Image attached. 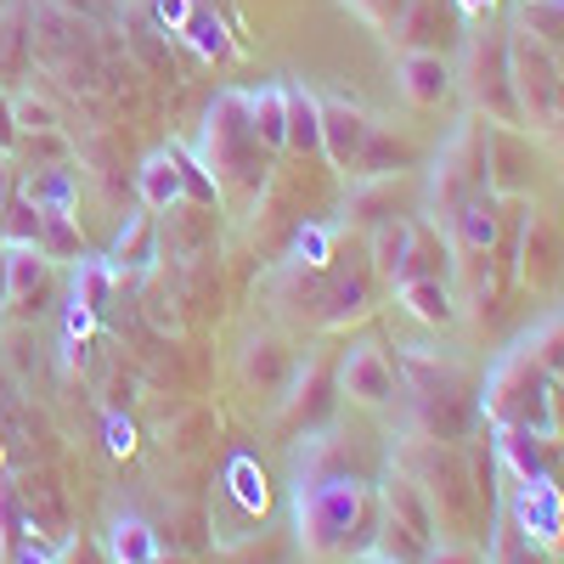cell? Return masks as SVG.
Instances as JSON below:
<instances>
[{
  "instance_id": "obj_1",
  "label": "cell",
  "mask_w": 564,
  "mask_h": 564,
  "mask_svg": "<svg viewBox=\"0 0 564 564\" xmlns=\"http://www.w3.org/2000/svg\"><path fill=\"white\" fill-rule=\"evenodd\" d=\"M486 417L491 423H513V430H531V435H553V390H547V367L520 345L508 350L491 379H486Z\"/></svg>"
},
{
  "instance_id": "obj_2",
  "label": "cell",
  "mask_w": 564,
  "mask_h": 564,
  "mask_svg": "<svg viewBox=\"0 0 564 564\" xmlns=\"http://www.w3.org/2000/svg\"><path fill=\"white\" fill-rule=\"evenodd\" d=\"M294 513H300V536L311 553H334L350 542L356 520H361V486L350 475H316L300 486L294 497Z\"/></svg>"
},
{
  "instance_id": "obj_3",
  "label": "cell",
  "mask_w": 564,
  "mask_h": 564,
  "mask_svg": "<svg viewBox=\"0 0 564 564\" xmlns=\"http://www.w3.org/2000/svg\"><path fill=\"white\" fill-rule=\"evenodd\" d=\"M468 102H475L491 124L513 130V124H525L520 113V97H513V68H508V34L486 29L468 40Z\"/></svg>"
},
{
  "instance_id": "obj_4",
  "label": "cell",
  "mask_w": 564,
  "mask_h": 564,
  "mask_svg": "<svg viewBox=\"0 0 564 564\" xmlns=\"http://www.w3.org/2000/svg\"><path fill=\"white\" fill-rule=\"evenodd\" d=\"M486 186V130L475 124V119H463L457 124V135L441 148V159H435V175H430V204H435V215H457V204H468Z\"/></svg>"
},
{
  "instance_id": "obj_5",
  "label": "cell",
  "mask_w": 564,
  "mask_h": 564,
  "mask_svg": "<svg viewBox=\"0 0 564 564\" xmlns=\"http://www.w3.org/2000/svg\"><path fill=\"white\" fill-rule=\"evenodd\" d=\"M254 124H249V97H238V90H226V97H215L209 119H204V159H209V175L220 181H249L254 175Z\"/></svg>"
},
{
  "instance_id": "obj_6",
  "label": "cell",
  "mask_w": 564,
  "mask_h": 564,
  "mask_svg": "<svg viewBox=\"0 0 564 564\" xmlns=\"http://www.w3.org/2000/svg\"><path fill=\"white\" fill-rule=\"evenodd\" d=\"M508 68H513V97H520L525 124H558L564 79H558V63L547 45L520 29V40H508Z\"/></svg>"
},
{
  "instance_id": "obj_7",
  "label": "cell",
  "mask_w": 564,
  "mask_h": 564,
  "mask_svg": "<svg viewBox=\"0 0 564 564\" xmlns=\"http://www.w3.org/2000/svg\"><path fill=\"white\" fill-rule=\"evenodd\" d=\"M508 513H513V531H520L525 542H536V547H553L564 536V497L547 475L542 480H513Z\"/></svg>"
},
{
  "instance_id": "obj_8",
  "label": "cell",
  "mask_w": 564,
  "mask_h": 564,
  "mask_svg": "<svg viewBox=\"0 0 564 564\" xmlns=\"http://www.w3.org/2000/svg\"><path fill=\"white\" fill-rule=\"evenodd\" d=\"M316 108H322V153L334 159V170H361L367 135H372L367 113L345 97H316Z\"/></svg>"
},
{
  "instance_id": "obj_9",
  "label": "cell",
  "mask_w": 564,
  "mask_h": 564,
  "mask_svg": "<svg viewBox=\"0 0 564 564\" xmlns=\"http://www.w3.org/2000/svg\"><path fill=\"white\" fill-rule=\"evenodd\" d=\"M345 395L350 401H367V406H384V401H395L401 395V384H395V361L379 350V345H356L350 356H345Z\"/></svg>"
},
{
  "instance_id": "obj_10",
  "label": "cell",
  "mask_w": 564,
  "mask_h": 564,
  "mask_svg": "<svg viewBox=\"0 0 564 564\" xmlns=\"http://www.w3.org/2000/svg\"><path fill=\"white\" fill-rule=\"evenodd\" d=\"M395 79H401V97L417 102V108H441L452 97V68H446L441 52H406Z\"/></svg>"
},
{
  "instance_id": "obj_11",
  "label": "cell",
  "mask_w": 564,
  "mask_h": 564,
  "mask_svg": "<svg viewBox=\"0 0 564 564\" xmlns=\"http://www.w3.org/2000/svg\"><path fill=\"white\" fill-rule=\"evenodd\" d=\"M135 193H141V209L170 215L186 198V159L181 153H153L148 164L135 170Z\"/></svg>"
},
{
  "instance_id": "obj_12",
  "label": "cell",
  "mask_w": 564,
  "mask_h": 564,
  "mask_svg": "<svg viewBox=\"0 0 564 564\" xmlns=\"http://www.w3.org/2000/svg\"><path fill=\"white\" fill-rule=\"evenodd\" d=\"M384 502H390V525H395V531H406L417 547H430V542H435V513H430V502H423L417 480L395 475V480L384 486Z\"/></svg>"
},
{
  "instance_id": "obj_13",
  "label": "cell",
  "mask_w": 564,
  "mask_h": 564,
  "mask_svg": "<svg viewBox=\"0 0 564 564\" xmlns=\"http://www.w3.org/2000/svg\"><path fill=\"white\" fill-rule=\"evenodd\" d=\"M113 294H119V265L113 260H102V254H79L74 260V305H85L90 316H108V305H113Z\"/></svg>"
},
{
  "instance_id": "obj_14",
  "label": "cell",
  "mask_w": 564,
  "mask_h": 564,
  "mask_svg": "<svg viewBox=\"0 0 564 564\" xmlns=\"http://www.w3.org/2000/svg\"><path fill=\"white\" fill-rule=\"evenodd\" d=\"M108 260L119 265V276H124V271H148V265L159 260V220H153V209H135V215L119 226Z\"/></svg>"
},
{
  "instance_id": "obj_15",
  "label": "cell",
  "mask_w": 564,
  "mask_h": 564,
  "mask_svg": "<svg viewBox=\"0 0 564 564\" xmlns=\"http://www.w3.org/2000/svg\"><path fill=\"white\" fill-rule=\"evenodd\" d=\"M497 457L513 480H542L547 475V452H542V435L531 430H513V423H497Z\"/></svg>"
},
{
  "instance_id": "obj_16",
  "label": "cell",
  "mask_w": 564,
  "mask_h": 564,
  "mask_svg": "<svg viewBox=\"0 0 564 564\" xmlns=\"http://www.w3.org/2000/svg\"><path fill=\"white\" fill-rule=\"evenodd\" d=\"M249 124L260 148H289V85H265L249 97Z\"/></svg>"
},
{
  "instance_id": "obj_17",
  "label": "cell",
  "mask_w": 564,
  "mask_h": 564,
  "mask_svg": "<svg viewBox=\"0 0 564 564\" xmlns=\"http://www.w3.org/2000/svg\"><path fill=\"white\" fill-rule=\"evenodd\" d=\"M401 289V305L417 316V322H430V327H446V322H457V305H452V289L441 276H406V282H395Z\"/></svg>"
},
{
  "instance_id": "obj_18",
  "label": "cell",
  "mask_w": 564,
  "mask_h": 564,
  "mask_svg": "<svg viewBox=\"0 0 564 564\" xmlns=\"http://www.w3.org/2000/svg\"><path fill=\"white\" fill-rule=\"evenodd\" d=\"M108 553H113V564H153L159 558V531L148 520H135V513H119L113 531H108Z\"/></svg>"
},
{
  "instance_id": "obj_19",
  "label": "cell",
  "mask_w": 564,
  "mask_h": 564,
  "mask_svg": "<svg viewBox=\"0 0 564 564\" xmlns=\"http://www.w3.org/2000/svg\"><path fill=\"white\" fill-rule=\"evenodd\" d=\"M45 276H52V260L40 249H7V300L12 305H29L45 294Z\"/></svg>"
},
{
  "instance_id": "obj_20",
  "label": "cell",
  "mask_w": 564,
  "mask_h": 564,
  "mask_svg": "<svg viewBox=\"0 0 564 564\" xmlns=\"http://www.w3.org/2000/svg\"><path fill=\"white\" fill-rule=\"evenodd\" d=\"M452 238L468 249V254H491V243H497V209L475 193L468 204H457V215H452Z\"/></svg>"
},
{
  "instance_id": "obj_21",
  "label": "cell",
  "mask_w": 564,
  "mask_h": 564,
  "mask_svg": "<svg viewBox=\"0 0 564 564\" xmlns=\"http://www.w3.org/2000/svg\"><path fill=\"white\" fill-rule=\"evenodd\" d=\"M289 148L322 153V108L305 85H289Z\"/></svg>"
},
{
  "instance_id": "obj_22",
  "label": "cell",
  "mask_w": 564,
  "mask_h": 564,
  "mask_svg": "<svg viewBox=\"0 0 564 564\" xmlns=\"http://www.w3.org/2000/svg\"><path fill=\"white\" fill-rule=\"evenodd\" d=\"M23 198L40 209V215H74V175L68 170H34L29 181H23Z\"/></svg>"
},
{
  "instance_id": "obj_23",
  "label": "cell",
  "mask_w": 564,
  "mask_h": 564,
  "mask_svg": "<svg viewBox=\"0 0 564 564\" xmlns=\"http://www.w3.org/2000/svg\"><path fill=\"white\" fill-rule=\"evenodd\" d=\"M186 45L204 57V63H226L231 57V34H226V23L209 12V7H193V18H186Z\"/></svg>"
},
{
  "instance_id": "obj_24",
  "label": "cell",
  "mask_w": 564,
  "mask_h": 564,
  "mask_svg": "<svg viewBox=\"0 0 564 564\" xmlns=\"http://www.w3.org/2000/svg\"><path fill=\"white\" fill-rule=\"evenodd\" d=\"M406 249H412V220L390 215L379 231H372V265H379L390 282L401 276V265H406Z\"/></svg>"
},
{
  "instance_id": "obj_25",
  "label": "cell",
  "mask_w": 564,
  "mask_h": 564,
  "mask_svg": "<svg viewBox=\"0 0 564 564\" xmlns=\"http://www.w3.org/2000/svg\"><path fill=\"white\" fill-rule=\"evenodd\" d=\"M226 491L238 497V508L243 513H265V502H271V491H265V475H260V463L254 457H231L226 463Z\"/></svg>"
},
{
  "instance_id": "obj_26",
  "label": "cell",
  "mask_w": 564,
  "mask_h": 564,
  "mask_svg": "<svg viewBox=\"0 0 564 564\" xmlns=\"http://www.w3.org/2000/svg\"><path fill=\"white\" fill-rule=\"evenodd\" d=\"M558 243H553V226L547 220H525V282H536V289H547L553 271H558Z\"/></svg>"
},
{
  "instance_id": "obj_27",
  "label": "cell",
  "mask_w": 564,
  "mask_h": 564,
  "mask_svg": "<svg viewBox=\"0 0 564 564\" xmlns=\"http://www.w3.org/2000/svg\"><path fill=\"white\" fill-rule=\"evenodd\" d=\"M406 276H441L446 282V249H441L435 231L417 226V220H412V249H406V265H401L395 282H406Z\"/></svg>"
},
{
  "instance_id": "obj_28",
  "label": "cell",
  "mask_w": 564,
  "mask_h": 564,
  "mask_svg": "<svg viewBox=\"0 0 564 564\" xmlns=\"http://www.w3.org/2000/svg\"><path fill=\"white\" fill-rule=\"evenodd\" d=\"M40 254L45 260H79V220L74 215H40Z\"/></svg>"
},
{
  "instance_id": "obj_29",
  "label": "cell",
  "mask_w": 564,
  "mask_h": 564,
  "mask_svg": "<svg viewBox=\"0 0 564 564\" xmlns=\"http://www.w3.org/2000/svg\"><path fill=\"white\" fill-rule=\"evenodd\" d=\"M0 238H7V249H40V209H34L29 198H23V204H7Z\"/></svg>"
},
{
  "instance_id": "obj_30",
  "label": "cell",
  "mask_w": 564,
  "mask_h": 564,
  "mask_svg": "<svg viewBox=\"0 0 564 564\" xmlns=\"http://www.w3.org/2000/svg\"><path fill=\"white\" fill-rule=\"evenodd\" d=\"M23 45H29V7H7V18H0V68H18Z\"/></svg>"
},
{
  "instance_id": "obj_31",
  "label": "cell",
  "mask_w": 564,
  "mask_h": 564,
  "mask_svg": "<svg viewBox=\"0 0 564 564\" xmlns=\"http://www.w3.org/2000/svg\"><path fill=\"white\" fill-rule=\"evenodd\" d=\"M7 113L18 119V130H23V135H52V130H57V113H52V102L29 97V90L7 102Z\"/></svg>"
},
{
  "instance_id": "obj_32",
  "label": "cell",
  "mask_w": 564,
  "mask_h": 564,
  "mask_svg": "<svg viewBox=\"0 0 564 564\" xmlns=\"http://www.w3.org/2000/svg\"><path fill=\"white\" fill-rule=\"evenodd\" d=\"M525 350H531L547 372H558V367H564V316H558V322H547L536 339H525Z\"/></svg>"
},
{
  "instance_id": "obj_33",
  "label": "cell",
  "mask_w": 564,
  "mask_h": 564,
  "mask_svg": "<svg viewBox=\"0 0 564 564\" xmlns=\"http://www.w3.org/2000/svg\"><path fill=\"white\" fill-rule=\"evenodd\" d=\"M193 18V0H153V29L159 34H181Z\"/></svg>"
},
{
  "instance_id": "obj_34",
  "label": "cell",
  "mask_w": 564,
  "mask_h": 564,
  "mask_svg": "<svg viewBox=\"0 0 564 564\" xmlns=\"http://www.w3.org/2000/svg\"><path fill=\"white\" fill-rule=\"evenodd\" d=\"M327 243H334V238H327V226H305L294 249H300L305 265H322V260H327Z\"/></svg>"
},
{
  "instance_id": "obj_35",
  "label": "cell",
  "mask_w": 564,
  "mask_h": 564,
  "mask_svg": "<svg viewBox=\"0 0 564 564\" xmlns=\"http://www.w3.org/2000/svg\"><path fill=\"white\" fill-rule=\"evenodd\" d=\"M102 441H108V452H113V457H124V452L135 446V430H130V423H124L119 412H108V417H102Z\"/></svg>"
},
{
  "instance_id": "obj_36",
  "label": "cell",
  "mask_w": 564,
  "mask_h": 564,
  "mask_svg": "<svg viewBox=\"0 0 564 564\" xmlns=\"http://www.w3.org/2000/svg\"><path fill=\"white\" fill-rule=\"evenodd\" d=\"M63 327H68V350H85V339H90V327H97V316L68 300V322H63Z\"/></svg>"
},
{
  "instance_id": "obj_37",
  "label": "cell",
  "mask_w": 564,
  "mask_h": 564,
  "mask_svg": "<svg viewBox=\"0 0 564 564\" xmlns=\"http://www.w3.org/2000/svg\"><path fill=\"white\" fill-rule=\"evenodd\" d=\"M497 564H536L531 558V542L513 531V525H508V536H497Z\"/></svg>"
},
{
  "instance_id": "obj_38",
  "label": "cell",
  "mask_w": 564,
  "mask_h": 564,
  "mask_svg": "<svg viewBox=\"0 0 564 564\" xmlns=\"http://www.w3.org/2000/svg\"><path fill=\"white\" fill-rule=\"evenodd\" d=\"M12 564H57V547H45L40 536H23L18 553H12Z\"/></svg>"
},
{
  "instance_id": "obj_39",
  "label": "cell",
  "mask_w": 564,
  "mask_h": 564,
  "mask_svg": "<svg viewBox=\"0 0 564 564\" xmlns=\"http://www.w3.org/2000/svg\"><path fill=\"white\" fill-rule=\"evenodd\" d=\"M430 564H486L475 547H435V558Z\"/></svg>"
},
{
  "instance_id": "obj_40",
  "label": "cell",
  "mask_w": 564,
  "mask_h": 564,
  "mask_svg": "<svg viewBox=\"0 0 564 564\" xmlns=\"http://www.w3.org/2000/svg\"><path fill=\"white\" fill-rule=\"evenodd\" d=\"M7 204H12V170L0 159V220H7Z\"/></svg>"
},
{
  "instance_id": "obj_41",
  "label": "cell",
  "mask_w": 564,
  "mask_h": 564,
  "mask_svg": "<svg viewBox=\"0 0 564 564\" xmlns=\"http://www.w3.org/2000/svg\"><path fill=\"white\" fill-rule=\"evenodd\" d=\"M452 7H457L463 18H480V12H491V7H497V0H452Z\"/></svg>"
},
{
  "instance_id": "obj_42",
  "label": "cell",
  "mask_w": 564,
  "mask_h": 564,
  "mask_svg": "<svg viewBox=\"0 0 564 564\" xmlns=\"http://www.w3.org/2000/svg\"><path fill=\"white\" fill-rule=\"evenodd\" d=\"M350 7H356L361 18H384V0H350Z\"/></svg>"
},
{
  "instance_id": "obj_43",
  "label": "cell",
  "mask_w": 564,
  "mask_h": 564,
  "mask_svg": "<svg viewBox=\"0 0 564 564\" xmlns=\"http://www.w3.org/2000/svg\"><path fill=\"white\" fill-rule=\"evenodd\" d=\"M57 7H74V12H85V18H97V0H57Z\"/></svg>"
},
{
  "instance_id": "obj_44",
  "label": "cell",
  "mask_w": 564,
  "mask_h": 564,
  "mask_svg": "<svg viewBox=\"0 0 564 564\" xmlns=\"http://www.w3.org/2000/svg\"><path fill=\"white\" fill-rule=\"evenodd\" d=\"M12 300H7V249H0V311H7Z\"/></svg>"
},
{
  "instance_id": "obj_45",
  "label": "cell",
  "mask_w": 564,
  "mask_h": 564,
  "mask_svg": "<svg viewBox=\"0 0 564 564\" xmlns=\"http://www.w3.org/2000/svg\"><path fill=\"white\" fill-rule=\"evenodd\" d=\"M367 564H406V558H390V553H379V558H367Z\"/></svg>"
},
{
  "instance_id": "obj_46",
  "label": "cell",
  "mask_w": 564,
  "mask_h": 564,
  "mask_svg": "<svg viewBox=\"0 0 564 564\" xmlns=\"http://www.w3.org/2000/svg\"><path fill=\"white\" fill-rule=\"evenodd\" d=\"M0 558H7V525H0Z\"/></svg>"
},
{
  "instance_id": "obj_47",
  "label": "cell",
  "mask_w": 564,
  "mask_h": 564,
  "mask_svg": "<svg viewBox=\"0 0 564 564\" xmlns=\"http://www.w3.org/2000/svg\"><path fill=\"white\" fill-rule=\"evenodd\" d=\"M0 463H7V446H0Z\"/></svg>"
},
{
  "instance_id": "obj_48",
  "label": "cell",
  "mask_w": 564,
  "mask_h": 564,
  "mask_svg": "<svg viewBox=\"0 0 564 564\" xmlns=\"http://www.w3.org/2000/svg\"><path fill=\"white\" fill-rule=\"evenodd\" d=\"M153 564H164V558H153Z\"/></svg>"
}]
</instances>
